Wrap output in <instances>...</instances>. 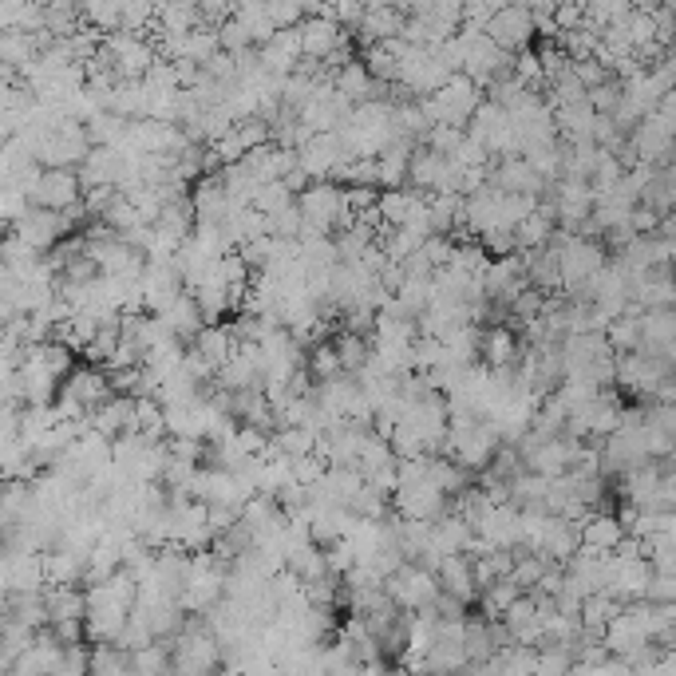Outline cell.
Listing matches in <instances>:
<instances>
[{
    "mask_svg": "<svg viewBox=\"0 0 676 676\" xmlns=\"http://www.w3.org/2000/svg\"><path fill=\"white\" fill-rule=\"evenodd\" d=\"M423 107V115L431 119V123H451V127H467V119H471V111H475V103L483 99V87H475L463 72H455L451 80H443V84L435 87V91H427V95H416Z\"/></svg>",
    "mask_w": 676,
    "mask_h": 676,
    "instance_id": "cell-1",
    "label": "cell"
},
{
    "mask_svg": "<svg viewBox=\"0 0 676 676\" xmlns=\"http://www.w3.org/2000/svg\"><path fill=\"white\" fill-rule=\"evenodd\" d=\"M384 593L400 605V609H420L431 605L439 597V582H435V570H427L420 562H400L392 574H384Z\"/></svg>",
    "mask_w": 676,
    "mask_h": 676,
    "instance_id": "cell-2",
    "label": "cell"
},
{
    "mask_svg": "<svg viewBox=\"0 0 676 676\" xmlns=\"http://www.w3.org/2000/svg\"><path fill=\"white\" fill-rule=\"evenodd\" d=\"M12 234L24 242V246H32V250H40V254H48L60 238H68L72 234V222L64 218V210H48V206H28L16 222H12Z\"/></svg>",
    "mask_w": 676,
    "mask_h": 676,
    "instance_id": "cell-3",
    "label": "cell"
},
{
    "mask_svg": "<svg viewBox=\"0 0 676 676\" xmlns=\"http://www.w3.org/2000/svg\"><path fill=\"white\" fill-rule=\"evenodd\" d=\"M388 507L396 510L400 518H423V522H431V518H439V514L447 510V495H443L427 475H420V479L400 483V487L392 491Z\"/></svg>",
    "mask_w": 676,
    "mask_h": 676,
    "instance_id": "cell-4",
    "label": "cell"
},
{
    "mask_svg": "<svg viewBox=\"0 0 676 676\" xmlns=\"http://www.w3.org/2000/svg\"><path fill=\"white\" fill-rule=\"evenodd\" d=\"M24 198H28V206L68 210L72 202H80V178H76V167H40L32 190H28Z\"/></svg>",
    "mask_w": 676,
    "mask_h": 676,
    "instance_id": "cell-5",
    "label": "cell"
},
{
    "mask_svg": "<svg viewBox=\"0 0 676 676\" xmlns=\"http://www.w3.org/2000/svg\"><path fill=\"white\" fill-rule=\"evenodd\" d=\"M550 202H554V226L578 230L593 210V186L582 178H554L550 182Z\"/></svg>",
    "mask_w": 676,
    "mask_h": 676,
    "instance_id": "cell-6",
    "label": "cell"
},
{
    "mask_svg": "<svg viewBox=\"0 0 676 676\" xmlns=\"http://www.w3.org/2000/svg\"><path fill=\"white\" fill-rule=\"evenodd\" d=\"M483 32L499 44V48H507L510 56L518 52V48H530L538 36H534V20H530V8H522V4H503V8H495L491 12V20L483 24Z\"/></svg>",
    "mask_w": 676,
    "mask_h": 676,
    "instance_id": "cell-7",
    "label": "cell"
},
{
    "mask_svg": "<svg viewBox=\"0 0 676 676\" xmlns=\"http://www.w3.org/2000/svg\"><path fill=\"white\" fill-rule=\"evenodd\" d=\"M344 159H348V151H344L337 131H317L305 147H297V163H301V170H305L313 182L329 178L333 167H340Z\"/></svg>",
    "mask_w": 676,
    "mask_h": 676,
    "instance_id": "cell-8",
    "label": "cell"
},
{
    "mask_svg": "<svg viewBox=\"0 0 676 676\" xmlns=\"http://www.w3.org/2000/svg\"><path fill=\"white\" fill-rule=\"evenodd\" d=\"M190 210H194V222H222L230 214V194L218 170H206L190 182Z\"/></svg>",
    "mask_w": 676,
    "mask_h": 676,
    "instance_id": "cell-9",
    "label": "cell"
},
{
    "mask_svg": "<svg viewBox=\"0 0 676 676\" xmlns=\"http://www.w3.org/2000/svg\"><path fill=\"white\" fill-rule=\"evenodd\" d=\"M518 348L522 340L514 333L510 321H499V325H479V360L487 368H507L518 360Z\"/></svg>",
    "mask_w": 676,
    "mask_h": 676,
    "instance_id": "cell-10",
    "label": "cell"
},
{
    "mask_svg": "<svg viewBox=\"0 0 676 676\" xmlns=\"http://www.w3.org/2000/svg\"><path fill=\"white\" fill-rule=\"evenodd\" d=\"M637 325H641V352H653V356H673V340H676V313L673 309H641L637 313Z\"/></svg>",
    "mask_w": 676,
    "mask_h": 676,
    "instance_id": "cell-11",
    "label": "cell"
},
{
    "mask_svg": "<svg viewBox=\"0 0 676 676\" xmlns=\"http://www.w3.org/2000/svg\"><path fill=\"white\" fill-rule=\"evenodd\" d=\"M60 388H64V392H72L87 412H91V408H99L107 396H115V392H111V380H107V372H103L99 364H80V368H72V372L60 380Z\"/></svg>",
    "mask_w": 676,
    "mask_h": 676,
    "instance_id": "cell-12",
    "label": "cell"
},
{
    "mask_svg": "<svg viewBox=\"0 0 676 676\" xmlns=\"http://www.w3.org/2000/svg\"><path fill=\"white\" fill-rule=\"evenodd\" d=\"M491 182L499 190H522V194H542L550 182L530 167L522 155H507V159H491Z\"/></svg>",
    "mask_w": 676,
    "mask_h": 676,
    "instance_id": "cell-13",
    "label": "cell"
},
{
    "mask_svg": "<svg viewBox=\"0 0 676 676\" xmlns=\"http://www.w3.org/2000/svg\"><path fill=\"white\" fill-rule=\"evenodd\" d=\"M297 28H301V56L309 60H325L348 36V28H340L333 16H305Z\"/></svg>",
    "mask_w": 676,
    "mask_h": 676,
    "instance_id": "cell-14",
    "label": "cell"
},
{
    "mask_svg": "<svg viewBox=\"0 0 676 676\" xmlns=\"http://www.w3.org/2000/svg\"><path fill=\"white\" fill-rule=\"evenodd\" d=\"M574 550H578V526H574L570 518H562V514L550 510L546 530H542V542H538V554H542L546 562H554V566H566V562L574 558Z\"/></svg>",
    "mask_w": 676,
    "mask_h": 676,
    "instance_id": "cell-15",
    "label": "cell"
},
{
    "mask_svg": "<svg viewBox=\"0 0 676 676\" xmlns=\"http://www.w3.org/2000/svg\"><path fill=\"white\" fill-rule=\"evenodd\" d=\"M435 582H439V590L451 593V597H459V601H475L479 590H475V578H471V558L467 554H443L439 562H435Z\"/></svg>",
    "mask_w": 676,
    "mask_h": 676,
    "instance_id": "cell-16",
    "label": "cell"
},
{
    "mask_svg": "<svg viewBox=\"0 0 676 676\" xmlns=\"http://www.w3.org/2000/svg\"><path fill=\"white\" fill-rule=\"evenodd\" d=\"M404 8H396V4H376V8H364V16H360V24L352 28V36H360L364 44H376V40H392V36H400V28H404Z\"/></svg>",
    "mask_w": 676,
    "mask_h": 676,
    "instance_id": "cell-17",
    "label": "cell"
},
{
    "mask_svg": "<svg viewBox=\"0 0 676 676\" xmlns=\"http://www.w3.org/2000/svg\"><path fill=\"white\" fill-rule=\"evenodd\" d=\"M609 558H613V554H609ZM649 578H653V566H649L645 558H625V562H617V558H613L609 593H613V597H621V601H637V597H645Z\"/></svg>",
    "mask_w": 676,
    "mask_h": 676,
    "instance_id": "cell-18",
    "label": "cell"
},
{
    "mask_svg": "<svg viewBox=\"0 0 676 676\" xmlns=\"http://www.w3.org/2000/svg\"><path fill=\"white\" fill-rule=\"evenodd\" d=\"M159 317H163V325H167L170 333L182 340V344H190L194 333L202 329V313H198V301H194V293H190V289H178V293H174V301H170Z\"/></svg>",
    "mask_w": 676,
    "mask_h": 676,
    "instance_id": "cell-19",
    "label": "cell"
},
{
    "mask_svg": "<svg viewBox=\"0 0 676 676\" xmlns=\"http://www.w3.org/2000/svg\"><path fill=\"white\" fill-rule=\"evenodd\" d=\"M621 534H625V526L617 522L613 510H590L586 522L578 526V542L590 546V550H601V554H609L621 542Z\"/></svg>",
    "mask_w": 676,
    "mask_h": 676,
    "instance_id": "cell-20",
    "label": "cell"
},
{
    "mask_svg": "<svg viewBox=\"0 0 676 676\" xmlns=\"http://www.w3.org/2000/svg\"><path fill=\"white\" fill-rule=\"evenodd\" d=\"M131 435H143V439H167V420H163V404L155 396H135L131 404V416H127V427Z\"/></svg>",
    "mask_w": 676,
    "mask_h": 676,
    "instance_id": "cell-21",
    "label": "cell"
},
{
    "mask_svg": "<svg viewBox=\"0 0 676 676\" xmlns=\"http://www.w3.org/2000/svg\"><path fill=\"white\" fill-rule=\"evenodd\" d=\"M206 360H210V368H218L234 348H238V340H234V333H230V325H222V321H202V329L194 333V340H190Z\"/></svg>",
    "mask_w": 676,
    "mask_h": 676,
    "instance_id": "cell-22",
    "label": "cell"
},
{
    "mask_svg": "<svg viewBox=\"0 0 676 676\" xmlns=\"http://www.w3.org/2000/svg\"><path fill=\"white\" fill-rule=\"evenodd\" d=\"M131 404H135V396H123V392H115V396H107L99 408H91V412H87V420H91V427H95L99 435L115 439V435L127 427Z\"/></svg>",
    "mask_w": 676,
    "mask_h": 676,
    "instance_id": "cell-23",
    "label": "cell"
},
{
    "mask_svg": "<svg viewBox=\"0 0 676 676\" xmlns=\"http://www.w3.org/2000/svg\"><path fill=\"white\" fill-rule=\"evenodd\" d=\"M427 218H431V234H451L463 218V194L455 190H431L427 194Z\"/></svg>",
    "mask_w": 676,
    "mask_h": 676,
    "instance_id": "cell-24",
    "label": "cell"
},
{
    "mask_svg": "<svg viewBox=\"0 0 676 676\" xmlns=\"http://www.w3.org/2000/svg\"><path fill=\"white\" fill-rule=\"evenodd\" d=\"M87 673L123 676V673H131V657H127V649H119L115 641H91V649H87Z\"/></svg>",
    "mask_w": 676,
    "mask_h": 676,
    "instance_id": "cell-25",
    "label": "cell"
},
{
    "mask_svg": "<svg viewBox=\"0 0 676 676\" xmlns=\"http://www.w3.org/2000/svg\"><path fill=\"white\" fill-rule=\"evenodd\" d=\"M127 657H131V673H139V676H163V673H170V645H167V637H155V641H147V645L131 649Z\"/></svg>",
    "mask_w": 676,
    "mask_h": 676,
    "instance_id": "cell-26",
    "label": "cell"
},
{
    "mask_svg": "<svg viewBox=\"0 0 676 676\" xmlns=\"http://www.w3.org/2000/svg\"><path fill=\"white\" fill-rule=\"evenodd\" d=\"M459 669H467L463 641L435 637V645H431V649H427V657H423V673H459Z\"/></svg>",
    "mask_w": 676,
    "mask_h": 676,
    "instance_id": "cell-27",
    "label": "cell"
},
{
    "mask_svg": "<svg viewBox=\"0 0 676 676\" xmlns=\"http://www.w3.org/2000/svg\"><path fill=\"white\" fill-rule=\"evenodd\" d=\"M269 443L281 451V455H305V451H313L317 447V431H309V427H301V423H281V427H273L269 431Z\"/></svg>",
    "mask_w": 676,
    "mask_h": 676,
    "instance_id": "cell-28",
    "label": "cell"
},
{
    "mask_svg": "<svg viewBox=\"0 0 676 676\" xmlns=\"http://www.w3.org/2000/svg\"><path fill=\"white\" fill-rule=\"evenodd\" d=\"M601 333H605V340H609L613 352H633V348L641 344V325H637V313H633V309L609 317V325H605Z\"/></svg>",
    "mask_w": 676,
    "mask_h": 676,
    "instance_id": "cell-29",
    "label": "cell"
},
{
    "mask_svg": "<svg viewBox=\"0 0 676 676\" xmlns=\"http://www.w3.org/2000/svg\"><path fill=\"white\" fill-rule=\"evenodd\" d=\"M155 12H159L155 0H119V28L147 36V28H155Z\"/></svg>",
    "mask_w": 676,
    "mask_h": 676,
    "instance_id": "cell-30",
    "label": "cell"
},
{
    "mask_svg": "<svg viewBox=\"0 0 676 676\" xmlns=\"http://www.w3.org/2000/svg\"><path fill=\"white\" fill-rule=\"evenodd\" d=\"M305 368H309L313 384H317V380H329V376H337V372H344V368H340L337 348H333V340H317V344H309V348H305Z\"/></svg>",
    "mask_w": 676,
    "mask_h": 676,
    "instance_id": "cell-31",
    "label": "cell"
},
{
    "mask_svg": "<svg viewBox=\"0 0 676 676\" xmlns=\"http://www.w3.org/2000/svg\"><path fill=\"white\" fill-rule=\"evenodd\" d=\"M333 348H337L340 356V368L344 372H360L364 368V360H368V337H360V333H352V329H340L337 337H333Z\"/></svg>",
    "mask_w": 676,
    "mask_h": 676,
    "instance_id": "cell-32",
    "label": "cell"
},
{
    "mask_svg": "<svg viewBox=\"0 0 676 676\" xmlns=\"http://www.w3.org/2000/svg\"><path fill=\"white\" fill-rule=\"evenodd\" d=\"M396 455H392V447H388V439L384 435H376L372 427L364 431V439H360V451H356V467H360V475H368V471H376V467H384V463H392Z\"/></svg>",
    "mask_w": 676,
    "mask_h": 676,
    "instance_id": "cell-33",
    "label": "cell"
},
{
    "mask_svg": "<svg viewBox=\"0 0 676 676\" xmlns=\"http://www.w3.org/2000/svg\"><path fill=\"white\" fill-rule=\"evenodd\" d=\"M293 202V190L281 182V178H273V182H261V186H254V198H250V206H257L265 218L269 214H277V210H285Z\"/></svg>",
    "mask_w": 676,
    "mask_h": 676,
    "instance_id": "cell-34",
    "label": "cell"
},
{
    "mask_svg": "<svg viewBox=\"0 0 676 676\" xmlns=\"http://www.w3.org/2000/svg\"><path fill=\"white\" fill-rule=\"evenodd\" d=\"M325 471H329V459H325L321 451H305V455H293V459H289V475H293V483H301V487H313L317 479H325Z\"/></svg>",
    "mask_w": 676,
    "mask_h": 676,
    "instance_id": "cell-35",
    "label": "cell"
},
{
    "mask_svg": "<svg viewBox=\"0 0 676 676\" xmlns=\"http://www.w3.org/2000/svg\"><path fill=\"white\" fill-rule=\"evenodd\" d=\"M103 218V226L107 230H115V234H123V230H131V226H139V214H135V206H131V198L127 194H111V202H107V210L99 214Z\"/></svg>",
    "mask_w": 676,
    "mask_h": 676,
    "instance_id": "cell-36",
    "label": "cell"
},
{
    "mask_svg": "<svg viewBox=\"0 0 676 676\" xmlns=\"http://www.w3.org/2000/svg\"><path fill=\"white\" fill-rule=\"evenodd\" d=\"M459 139H463V127H451V123H431L427 131H423V147L427 151H435V155H451L455 147H459Z\"/></svg>",
    "mask_w": 676,
    "mask_h": 676,
    "instance_id": "cell-37",
    "label": "cell"
},
{
    "mask_svg": "<svg viewBox=\"0 0 676 676\" xmlns=\"http://www.w3.org/2000/svg\"><path fill=\"white\" fill-rule=\"evenodd\" d=\"M218 48L222 52H230V56H238V52H246V48H254V40H250V28L242 24V20H222L218 24Z\"/></svg>",
    "mask_w": 676,
    "mask_h": 676,
    "instance_id": "cell-38",
    "label": "cell"
},
{
    "mask_svg": "<svg viewBox=\"0 0 676 676\" xmlns=\"http://www.w3.org/2000/svg\"><path fill=\"white\" fill-rule=\"evenodd\" d=\"M416 250H420V257L431 269H439V265H447L451 254H455V238H451V234H427Z\"/></svg>",
    "mask_w": 676,
    "mask_h": 676,
    "instance_id": "cell-39",
    "label": "cell"
},
{
    "mask_svg": "<svg viewBox=\"0 0 676 676\" xmlns=\"http://www.w3.org/2000/svg\"><path fill=\"white\" fill-rule=\"evenodd\" d=\"M265 16L273 20V28H293L305 20L301 0H265Z\"/></svg>",
    "mask_w": 676,
    "mask_h": 676,
    "instance_id": "cell-40",
    "label": "cell"
},
{
    "mask_svg": "<svg viewBox=\"0 0 676 676\" xmlns=\"http://www.w3.org/2000/svg\"><path fill=\"white\" fill-rule=\"evenodd\" d=\"M451 159H455L459 167H483V163H491V151H487L479 139H471V135L463 131V139H459V147L451 151Z\"/></svg>",
    "mask_w": 676,
    "mask_h": 676,
    "instance_id": "cell-41",
    "label": "cell"
},
{
    "mask_svg": "<svg viewBox=\"0 0 676 676\" xmlns=\"http://www.w3.org/2000/svg\"><path fill=\"white\" fill-rule=\"evenodd\" d=\"M265 222H269V234H273V238H297V230H301V210H297V202H289L285 210L269 214Z\"/></svg>",
    "mask_w": 676,
    "mask_h": 676,
    "instance_id": "cell-42",
    "label": "cell"
},
{
    "mask_svg": "<svg viewBox=\"0 0 676 676\" xmlns=\"http://www.w3.org/2000/svg\"><path fill=\"white\" fill-rule=\"evenodd\" d=\"M364 483L376 491V495H384V499H392V491L400 487V475H396V459L392 463H384V467H376V471H368L364 475Z\"/></svg>",
    "mask_w": 676,
    "mask_h": 676,
    "instance_id": "cell-43",
    "label": "cell"
},
{
    "mask_svg": "<svg viewBox=\"0 0 676 676\" xmlns=\"http://www.w3.org/2000/svg\"><path fill=\"white\" fill-rule=\"evenodd\" d=\"M28 210V198L16 190V186H0V222L12 230V222Z\"/></svg>",
    "mask_w": 676,
    "mask_h": 676,
    "instance_id": "cell-44",
    "label": "cell"
},
{
    "mask_svg": "<svg viewBox=\"0 0 676 676\" xmlns=\"http://www.w3.org/2000/svg\"><path fill=\"white\" fill-rule=\"evenodd\" d=\"M554 28L558 32H574V28H582V20H586V8L578 4V0H566V4H554Z\"/></svg>",
    "mask_w": 676,
    "mask_h": 676,
    "instance_id": "cell-45",
    "label": "cell"
},
{
    "mask_svg": "<svg viewBox=\"0 0 676 676\" xmlns=\"http://www.w3.org/2000/svg\"><path fill=\"white\" fill-rule=\"evenodd\" d=\"M657 222H661V214H657L649 202H633V210H629V226H633V234H653V230H657Z\"/></svg>",
    "mask_w": 676,
    "mask_h": 676,
    "instance_id": "cell-46",
    "label": "cell"
},
{
    "mask_svg": "<svg viewBox=\"0 0 676 676\" xmlns=\"http://www.w3.org/2000/svg\"><path fill=\"white\" fill-rule=\"evenodd\" d=\"M230 12H234V0H198V20L210 24V28L230 20Z\"/></svg>",
    "mask_w": 676,
    "mask_h": 676,
    "instance_id": "cell-47",
    "label": "cell"
},
{
    "mask_svg": "<svg viewBox=\"0 0 676 676\" xmlns=\"http://www.w3.org/2000/svg\"><path fill=\"white\" fill-rule=\"evenodd\" d=\"M645 601H676V574H657L645 586Z\"/></svg>",
    "mask_w": 676,
    "mask_h": 676,
    "instance_id": "cell-48",
    "label": "cell"
},
{
    "mask_svg": "<svg viewBox=\"0 0 676 676\" xmlns=\"http://www.w3.org/2000/svg\"><path fill=\"white\" fill-rule=\"evenodd\" d=\"M60 673H87V645L84 641H76V645H64V653H60Z\"/></svg>",
    "mask_w": 676,
    "mask_h": 676,
    "instance_id": "cell-49",
    "label": "cell"
},
{
    "mask_svg": "<svg viewBox=\"0 0 676 676\" xmlns=\"http://www.w3.org/2000/svg\"><path fill=\"white\" fill-rule=\"evenodd\" d=\"M16 80H20V68H12V64H4V60H0V87L16 84Z\"/></svg>",
    "mask_w": 676,
    "mask_h": 676,
    "instance_id": "cell-50",
    "label": "cell"
},
{
    "mask_svg": "<svg viewBox=\"0 0 676 676\" xmlns=\"http://www.w3.org/2000/svg\"><path fill=\"white\" fill-rule=\"evenodd\" d=\"M629 8H653V4H661V0H625Z\"/></svg>",
    "mask_w": 676,
    "mask_h": 676,
    "instance_id": "cell-51",
    "label": "cell"
}]
</instances>
